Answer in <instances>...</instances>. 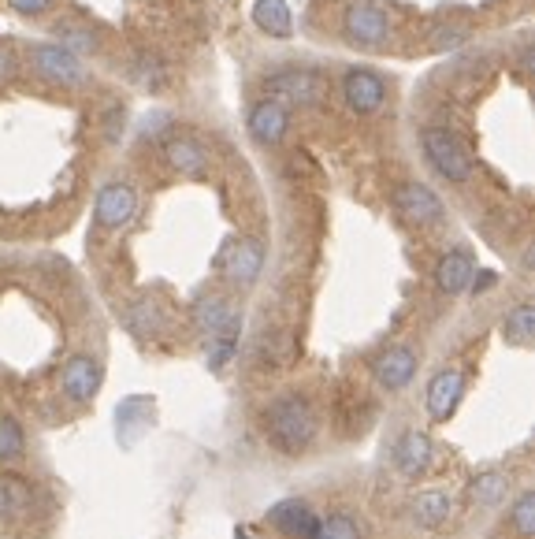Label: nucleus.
I'll return each instance as SVG.
<instances>
[{
	"instance_id": "f257e3e1",
	"label": "nucleus",
	"mask_w": 535,
	"mask_h": 539,
	"mask_svg": "<svg viewBox=\"0 0 535 539\" xmlns=\"http://www.w3.org/2000/svg\"><path fill=\"white\" fill-rule=\"evenodd\" d=\"M264 432H268V439H272L283 454H301L316 435L313 409L298 395L275 398L272 406L264 409Z\"/></svg>"
},
{
	"instance_id": "f03ea898",
	"label": "nucleus",
	"mask_w": 535,
	"mask_h": 539,
	"mask_svg": "<svg viewBox=\"0 0 535 539\" xmlns=\"http://www.w3.org/2000/svg\"><path fill=\"white\" fill-rule=\"evenodd\" d=\"M424 153H428L431 168L439 171L443 179H450V183H465V179L472 175V160H469V153H465V145L457 142L446 127H431V131H424Z\"/></svg>"
},
{
	"instance_id": "7ed1b4c3",
	"label": "nucleus",
	"mask_w": 535,
	"mask_h": 539,
	"mask_svg": "<svg viewBox=\"0 0 535 539\" xmlns=\"http://www.w3.org/2000/svg\"><path fill=\"white\" fill-rule=\"evenodd\" d=\"M34 71L41 82H53V86H82L86 82L79 56L67 53L64 45H34Z\"/></svg>"
},
{
	"instance_id": "20e7f679",
	"label": "nucleus",
	"mask_w": 535,
	"mask_h": 539,
	"mask_svg": "<svg viewBox=\"0 0 535 539\" xmlns=\"http://www.w3.org/2000/svg\"><path fill=\"white\" fill-rule=\"evenodd\" d=\"M342 97H346V105L353 112L372 116L387 101V82H383V75L368 71V67H353V71H346V79H342Z\"/></svg>"
},
{
	"instance_id": "39448f33",
	"label": "nucleus",
	"mask_w": 535,
	"mask_h": 539,
	"mask_svg": "<svg viewBox=\"0 0 535 539\" xmlns=\"http://www.w3.org/2000/svg\"><path fill=\"white\" fill-rule=\"evenodd\" d=\"M268 90H272L275 101H283L287 108L290 105H316L324 82H320V75H313V71L287 67V71H275L272 79H268Z\"/></svg>"
},
{
	"instance_id": "423d86ee",
	"label": "nucleus",
	"mask_w": 535,
	"mask_h": 539,
	"mask_svg": "<svg viewBox=\"0 0 535 539\" xmlns=\"http://www.w3.org/2000/svg\"><path fill=\"white\" fill-rule=\"evenodd\" d=\"M342 23H346V38L353 45H387L391 41V15L376 4H353Z\"/></svg>"
},
{
	"instance_id": "0eeeda50",
	"label": "nucleus",
	"mask_w": 535,
	"mask_h": 539,
	"mask_svg": "<svg viewBox=\"0 0 535 539\" xmlns=\"http://www.w3.org/2000/svg\"><path fill=\"white\" fill-rule=\"evenodd\" d=\"M134 209H138V194L127 183H108L97 194V224L105 231H119L123 224H131Z\"/></svg>"
},
{
	"instance_id": "6e6552de",
	"label": "nucleus",
	"mask_w": 535,
	"mask_h": 539,
	"mask_svg": "<svg viewBox=\"0 0 535 539\" xmlns=\"http://www.w3.org/2000/svg\"><path fill=\"white\" fill-rule=\"evenodd\" d=\"M290 127V108L283 101H275V97H264L253 105L249 112V134L257 138L261 145H275L283 142V134Z\"/></svg>"
},
{
	"instance_id": "1a4fd4ad",
	"label": "nucleus",
	"mask_w": 535,
	"mask_h": 539,
	"mask_svg": "<svg viewBox=\"0 0 535 539\" xmlns=\"http://www.w3.org/2000/svg\"><path fill=\"white\" fill-rule=\"evenodd\" d=\"M394 205L402 212L409 224H435L443 216V201L431 194L424 183H405L394 194Z\"/></svg>"
},
{
	"instance_id": "9d476101",
	"label": "nucleus",
	"mask_w": 535,
	"mask_h": 539,
	"mask_svg": "<svg viewBox=\"0 0 535 539\" xmlns=\"http://www.w3.org/2000/svg\"><path fill=\"white\" fill-rule=\"evenodd\" d=\"M268 521L290 539H313L316 525H320V517L309 510V502H301V499L275 502L272 510H268Z\"/></svg>"
},
{
	"instance_id": "9b49d317",
	"label": "nucleus",
	"mask_w": 535,
	"mask_h": 539,
	"mask_svg": "<svg viewBox=\"0 0 535 539\" xmlns=\"http://www.w3.org/2000/svg\"><path fill=\"white\" fill-rule=\"evenodd\" d=\"M261 268H264V250L261 242H253V238H238L235 246L227 250V261H223L227 279L238 283V287H249L253 279L261 276Z\"/></svg>"
},
{
	"instance_id": "f8f14e48",
	"label": "nucleus",
	"mask_w": 535,
	"mask_h": 539,
	"mask_svg": "<svg viewBox=\"0 0 535 539\" xmlns=\"http://www.w3.org/2000/svg\"><path fill=\"white\" fill-rule=\"evenodd\" d=\"M64 383L67 398H75V402H90L97 395V387H101V365L93 361V357H71L64 365Z\"/></svg>"
},
{
	"instance_id": "ddd939ff",
	"label": "nucleus",
	"mask_w": 535,
	"mask_h": 539,
	"mask_svg": "<svg viewBox=\"0 0 535 539\" xmlns=\"http://www.w3.org/2000/svg\"><path fill=\"white\" fill-rule=\"evenodd\" d=\"M417 376V354L409 346H394L376 361V380L387 387V391H402L405 383Z\"/></svg>"
},
{
	"instance_id": "4468645a",
	"label": "nucleus",
	"mask_w": 535,
	"mask_h": 539,
	"mask_svg": "<svg viewBox=\"0 0 535 539\" xmlns=\"http://www.w3.org/2000/svg\"><path fill=\"white\" fill-rule=\"evenodd\" d=\"M461 387H465V380H461V372L457 369L439 372V376L428 383V413L435 417V421H446V417L454 413L457 398H461Z\"/></svg>"
},
{
	"instance_id": "2eb2a0df",
	"label": "nucleus",
	"mask_w": 535,
	"mask_h": 539,
	"mask_svg": "<svg viewBox=\"0 0 535 539\" xmlns=\"http://www.w3.org/2000/svg\"><path fill=\"white\" fill-rule=\"evenodd\" d=\"M472 276H476V264L465 250H450L435 268V283L443 294H461L472 283Z\"/></svg>"
},
{
	"instance_id": "dca6fc26",
	"label": "nucleus",
	"mask_w": 535,
	"mask_h": 539,
	"mask_svg": "<svg viewBox=\"0 0 535 539\" xmlns=\"http://www.w3.org/2000/svg\"><path fill=\"white\" fill-rule=\"evenodd\" d=\"M394 461L405 476H417L431 465V439L424 432H405L394 447Z\"/></svg>"
},
{
	"instance_id": "f3484780",
	"label": "nucleus",
	"mask_w": 535,
	"mask_h": 539,
	"mask_svg": "<svg viewBox=\"0 0 535 539\" xmlns=\"http://www.w3.org/2000/svg\"><path fill=\"white\" fill-rule=\"evenodd\" d=\"M253 23L268 38H290L294 34V19H290L287 0H253Z\"/></svg>"
},
{
	"instance_id": "a211bd4d",
	"label": "nucleus",
	"mask_w": 535,
	"mask_h": 539,
	"mask_svg": "<svg viewBox=\"0 0 535 539\" xmlns=\"http://www.w3.org/2000/svg\"><path fill=\"white\" fill-rule=\"evenodd\" d=\"M164 157H168L171 168L183 171V175H201V171L209 168V153H205L201 142H194V138H168Z\"/></svg>"
},
{
	"instance_id": "6ab92c4d",
	"label": "nucleus",
	"mask_w": 535,
	"mask_h": 539,
	"mask_svg": "<svg viewBox=\"0 0 535 539\" xmlns=\"http://www.w3.org/2000/svg\"><path fill=\"white\" fill-rule=\"evenodd\" d=\"M149 417H153V409H149L145 398H127V402L116 409V428H119L123 447H134V439L149 428Z\"/></svg>"
},
{
	"instance_id": "aec40b11",
	"label": "nucleus",
	"mask_w": 535,
	"mask_h": 539,
	"mask_svg": "<svg viewBox=\"0 0 535 539\" xmlns=\"http://www.w3.org/2000/svg\"><path fill=\"white\" fill-rule=\"evenodd\" d=\"M194 320H197V328L205 331V335H216V331H223L227 324H235L238 313H235V305L227 302V298H201L194 309Z\"/></svg>"
},
{
	"instance_id": "412c9836",
	"label": "nucleus",
	"mask_w": 535,
	"mask_h": 539,
	"mask_svg": "<svg viewBox=\"0 0 535 539\" xmlns=\"http://www.w3.org/2000/svg\"><path fill=\"white\" fill-rule=\"evenodd\" d=\"M30 510V484L19 476H0V517H23Z\"/></svg>"
},
{
	"instance_id": "4be33fe9",
	"label": "nucleus",
	"mask_w": 535,
	"mask_h": 539,
	"mask_svg": "<svg viewBox=\"0 0 535 539\" xmlns=\"http://www.w3.org/2000/svg\"><path fill=\"white\" fill-rule=\"evenodd\" d=\"M450 510H454V502H450V495L446 491H424L417 502H413V513H417L420 525H443L446 517H450Z\"/></svg>"
},
{
	"instance_id": "5701e85b",
	"label": "nucleus",
	"mask_w": 535,
	"mask_h": 539,
	"mask_svg": "<svg viewBox=\"0 0 535 539\" xmlns=\"http://www.w3.org/2000/svg\"><path fill=\"white\" fill-rule=\"evenodd\" d=\"M238 331H242V320H235V324H227L223 331H216V335H209V369L220 372L227 361H231V354L238 350Z\"/></svg>"
},
{
	"instance_id": "b1692460",
	"label": "nucleus",
	"mask_w": 535,
	"mask_h": 539,
	"mask_svg": "<svg viewBox=\"0 0 535 539\" xmlns=\"http://www.w3.org/2000/svg\"><path fill=\"white\" fill-rule=\"evenodd\" d=\"M502 495H506V476L502 473H480L469 484V499L476 506H495Z\"/></svg>"
},
{
	"instance_id": "393cba45",
	"label": "nucleus",
	"mask_w": 535,
	"mask_h": 539,
	"mask_svg": "<svg viewBox=\"0 0 535 539\" xmlns=\"http://www.w3.org/2000/svg\"><path fill=\"white\" fill-rule=\"evenodd\" d=\"M502 331H506L509 342H532L535 335V309L532 305H517L513 313L506 316V324H502Z\"/></svg>"
},
{
	"instance_id": "a878e982",
	"label": "nucleus",
	"mask_w": 535,
	"mask_h": 539,
	"mask_svg": "<svg viewBox=\"0 0 535 539\" xmlns=\"http://www.w3.org/2000/svg\"><path fill=\"white\" fill-rule=\"evenodd\" d=\"M313 539H361V528H357L350 513H331L316 525Z\"/></svg>"
},
{
	"instance_id": "bb28decb",
	"label": "nucleus",
	"mask_w": 535,
	"mask_h": 539,
	"mask_svg": "<svg viewBox=\"0 0 535 539\" xmlns=\"http://www.w3.org/2000/svg\"><path fill=\"white\" fill-rule=\"evenodd\" d=\"M56 38H60L67 53H93L97 49V34L90 27H79V23H64L56 30Z\"/></svg>"
},
{
	"instance_id": "cd10ccee",
	"label": "nucleus",
	"mask_w": 535,
	"mask_h": 539,
	"mask_svg": "<svg viewBox=\"0 0 535 539\" xmlns=\"http://www.w3.org/2000/svg\"><path fill=\"white\" fill-rule=\"evenodd\" d=\"M23 428L12 417H0V461H19L23 458Z\"/></svg>"
},
{
	"instance_id": "c85d7f7f",
	"label": "nucleus",
	"mask_w": 535,
	"mask_h": 539,
	"mask_svg": "<svg viewBox=\"0 0 535 539\" xmlns=\"http://www.w3.org/2000/svg\"><path fill=\"white\" fill-rule=\"evenodd\" d=\"M513 528H517V536L521 539H532L535 532V495L532 491H524L517 506H513Z\"/></svg>"
},
{
	"instance_id": "c756f323",
	"label": "nucleus",
	"mask_w": 535,
	"mask_h": 539,
	"mask_svg": "<svg viewBox=\"0 0 535 539\" xmlns=\"http://www.w3.org/2000/svg\"><path fill=\"white\" fill-rule=\"evenodd\" d=\"M8 4H12L19 15H41L53 0H8Z\"/></svg>"
},
{
	"instance_id": "7c9ffc66",
	"label": "nucleus",
	"mask_w": 535,
	"mask_h": 539,
	"mask_svg": "<svg viewBox=\"0 0 535 539\" xmlns=\"http://www.w3.org/2000/svg\"><path fill=\"white\" fill-rule=\"evenodd\" d=\"M461 38H465L461 30H439V34H435V49H439V53H443V49H454Z\"/></svg>"
},
{
	"instance_id": "2f4dec72",
	"label": "nucleus",
	"mask_w": 535,
	"mask_h": 539,
	"mask_svg": "<svg viewBox=\"0 0 535 539\" xmlns=\"http://www.w3.org/2000/svg\"><path fill=\"white\" fill-rule=\"evenodd\" d=\"M15 75V56L8 49H0V82H12Z\"/></svg>"
},
{
	"instance_id": "473e14b6",
	"label": "nucleus",
	"mask_w": 535,
	"mask_h": 539,
	"mask_svg": "<svg viewBox=\"0 0 535 539\" xmlns=\"http://www.w3.org/2000/svg\"><path fill=\"white\" fill-rule=\"evenodd\" d=\"M469 287H476V290H487V287H495V272H480V276H472V283Z\"/></svg>"
},
{
	"instance_id": "72a5a7b5",
	"label": "nucleus",
	"mask_w": 535,
	"mask_h": 539,
	"mask_svg": "<svg viewBox=\"0 0 535 539\" xmlns=\"http://www.w3.org/2000/svg\"><path fill=\"white\" fill-rule=\"evenodd\" d=\"M238 539H246V532H238Z\"/></svg>"
}]
</instances>
